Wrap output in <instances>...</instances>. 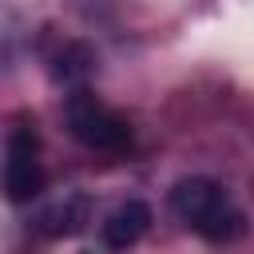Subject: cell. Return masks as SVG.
I'll list each match as a JSON object with an SVG mask.
<instances>
[{"instance_id": "6da1fadb", "label": "cell", "mask_w": 254, "mask_h": 254, "mask_svg": "<svg viewBox=\"0 0 254 254\" xmlns=\"http://www.w3.org/2000/svg\"><path fill=\"white\" fill-rule=\"evenodd\" d=\"M171 210L190 234H198L206 242H218V246L246 234V210L234 202V194L222 183H214L206 175L179 179L171 187Z\"/></svg>"}, {"instance_id": "7a4b0ae2", "label": "cell", "mask_w": 254, "mask_h": 254, "mask_svg": "<svg viewBox=\"0 0 254 254\" xmlns=\"http://www.w3.org/2000/svg\"><path fill=\"white\" fill-rule=\"evenodd\" d=\"M64 127L79 147H87L95 155H127L135 143L127 115H119L111 103H103L91 87H71L64 95Z\"/></svg>"}, {"instance_id": "3957f363", "label": "cell", "mask_w": 254, "mask_h": 254, "mask_svg": "<svg viewBox=\"0 0 254 254\" xmlns=\"http://www.w3.org/2000/svg\"><path fill=\"white\" fill-rule=\"evenodd\" d=\"M0 190L8 202L24 206L44 194V159H40V135L36 123L16 119L4 139V163H0Z\"/></svg>"}, {"instance_id": "277c9868", "label": "cell", "mask_w": 254, "mask_h": 254, "mask_svg": "<svg viewBox=\"0 0 254 254\" xmlns=\"http://www.w3.org/2000/svg\"><path fill=\"white\" fill-rule=\"evenodd\" d=\"M147 230H151V206L143 198L115 202L99 222V238L107 250H131L139 238H147Z\"/></svg>"}, {"instance_id": "5b68a950", "label": "cell", "mask_w": 254, "mask_h": 254, "mask_svg": "<svg viewBox=\"0 0 254 254\" xmlns=\"http://www.w3.org/2000/svg\"><path fill=\"white\" fill-rule=\"evenodd\" d=\"M91 222V198L83 190H67L64 198L48 202L44 214H40V230L48 238H67V234H79L83 226Z\"/></svg>"}]
</instances>
